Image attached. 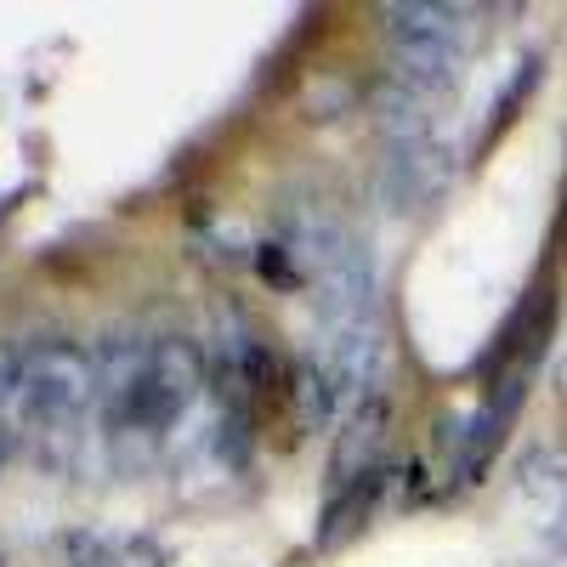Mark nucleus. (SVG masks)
<instances>
[{"label": "nucleus", "mask_w": 567, "mask_h": 567, "mask_svg": "<svg viewBox=\"0 0 567 567\" xmlns=\"http://www.w3.org/2000/svg\"><path fill=\"white\" fill-rule=\"evenodd\" d=\"M91 403H97V358L80 341L45 336V341L23 347L18 409H23V425L34 432L45 465L63 471L74 460V437H80V420Z\"/></svg>", "instance_id": "obj_1"}, {"label": "nucleus", "mask_w": 567, "mask_h": 567, "mask_svg": "<svg viewBox=\"0 0 567 567\" xmlns=\"http://www.w3.org/2000/svg\"><path fill=\"white\" fill-rule=\"evenodd\" d=\"M329 392H336L341 414L352 420L358 409L374 403V381H381V329L374 323H341L323 329V352H318Z\"/></svg>", "instance_id": "obj_2"}, {"label": "nucleus", "mask_w": 567, "mask_h": 567, "mask_svg": "<svg viewBox=\"0 0 567 567\" xmlns=\"http://www.w3.org/2000/svg\"><path fill=\"white\" fill-rule=\"evenodd\" d=\"M454 182V159L437 142H414V148H392L381 165V199L392 205V216H420L432 210Z\"/></svg>", "instance_id": "obj_3"}, {"label": "nucleus", "mask_w": 567, "mask_h": 567, "mask_svg": "<svg viewBox=\"0 0 567 567\" xmlns=\"http://www.w3.org/2000/svg\"><path fill=\"white\" fill-rule=\"evenodd\" d=\"M523 398H528V363H516L511 374H499V386L488 392V403L471 414V425H465L460 454H454V477H460V483H477V477H483V465H488L494 449L505 443V432H511L516 409H523Z\"/></svg>", "instance_id": "obj_4"}, {"label": "nucleus", "mask_w": 567, "mask_h": 567, "mask_svg": "<svg viewBox=\"0 0 567 567\" xmlns=\"http://www.w3.org/2000/svg\"><path fill=\"white\" fill-rule=\"evenodd\" d=\"M381 437H386V403L374 398L369 409H358V414L341 425L336 460H329V499L347 494L352 483H363L369 471H381Z\"/></svg>", "instance_id": "obj_5"}, {"label": "nucleus", "mask_w": 567, "mask_h": 567, "mask_svg": "<svg viewBox=\"0 0 567 567\" xmlns=\"http://www.w3.org/2000/svg\"><path fill=\"white\" fill-rule=\"evenodd\" d=\"M148 352H154V341L131 336V329H114V336H103V352H97V398H103V414L120 409V403L136 392L142 369H148Z\"/></svg>", "instance_id": "obj_6"}, {"label": "nucleus", "mask_w": 567, "mask_h": 567, "mask_svg": "<svg viewBox=\"0 0 567 567\" xmlns=\"http://www.w3.org/2000/svg\"><path fill=\"white\" fill-rule=\"evenodd\" d=\"M381 114V131H386V142L392 148H414V142H432V125H437V97H425V91H414V85H403V80H392L386 91H381V103H374Z\"/></svg>", "instance_id": "obj_7"}, {"label": "nucleus", "mask_w": 567, "mask_h": 567, "mask_svg": "<svg viewBox=\"0 0 567 567\" xmlns=\"http://www.w3.org/2000/svg\"><path fill=\"white\" fill-rule=\"evenodd\" d=\"M63 550L74 567H165V550L148 534H69Z\"/></svg>", "instance_id": "obj_8"}, {"label": "nucleus", "mask_w": 567, "mask_h": 567, "mask_svg": "<svg viewBox=\"0 0 567 567\" xmlns=\"http://www.w3.org/2000/svg\"><path fill=\"white\" fill-rule=\"evenodd\" d=\"M381 494H386V465L381 471H369L363 483H352L347 494H336L329 499V511H323V550H336V545H347L352 534H363V523L374 516V505H381Z\"/></svg>", "instance_id": "obj_9"}, {"label": "nucleus", "mask_w": 567, "mask_h": 567, "mask_svg": "<svg viewBox=\"0 0 567 567\" xmlns=\"http://www.w3.org/2000/svg\"><path fill=\"white\" fill-rule=\"evenodd\" d=\"M381 23L392 45H454L460 40V7H381Z\"/></svg>", "instance_id": "obj_10"}, {"label": "nucleus", "mask_w": 567, "mask_h": 567, "mask_svg": "<svg viewBox=\"0 0 567 567\" xmlns=\"http://www.w3.org/2000/svg\"><path fill=\"white\" fill-rule=\"evenodd\" d=\"M454 74H460L454 45H398V74L392 80L425 91V97H443V91L454 85Z\"/></svg>", "instance_id": "obj_11"}, {"label": "nucleus", "mask_w": 567, "mask_h": 567, "mask_svg": "<svg viewBox=\"0 0 567 567\" xmlns=\"http://www.w3.org/2000/svg\"><path fill=\"white\" fill-rule=\"evenodd\" d=\"M296 403H301V420L312 425V432H323V425L341 414V403H336V392H329V374H323L318 358H307L296 369Z\"/></svg>", "instance_id": "obj_12"}, {"label": "nucleus", "mask_w": 567, "mask_h": 567, "mask_svg": "<svg viewBox=\"0 0 567 567\" xmlns=\"http://www.w3.org/2000/svg\"><path fill=\"white\" fill-rule=\"evenodd\" d=\"M534 85H539V58H528V63H523V74H516V80H511V85L499 91V103H494V125H488V136H494V131H505V120H511L516 97H528Z\"/></svg>", "instance_id": "obj_13"}, {"label": "nucleus", "mask_w": 567, "mask_h": 567, "mask_svg": "<svg viewBox=\"0 0 567 567\" xmlns=\"http://www.w3.org/2000/svg\"><path fill=\"white\" fill-rule=\"evenodd\" d=\"M18 381H23V347H7V341H0V403L18 398Z\"/></svg>", "instance_id": "obj_14"}, {"label": "nucleus", "mask_w": 567, "mask_h": 567, "mask_svg": "<svg viewBox=\"0 0 567 567\" xmlns=\"http://www.w3.org/2000/svg\"><path fill=\"white\" fill-rule=\"evenodd\" d=\"M7 454H12V432L0 425V465H7Z\"/></svg>", "instance_id": "obj_15"}]
</instances>
